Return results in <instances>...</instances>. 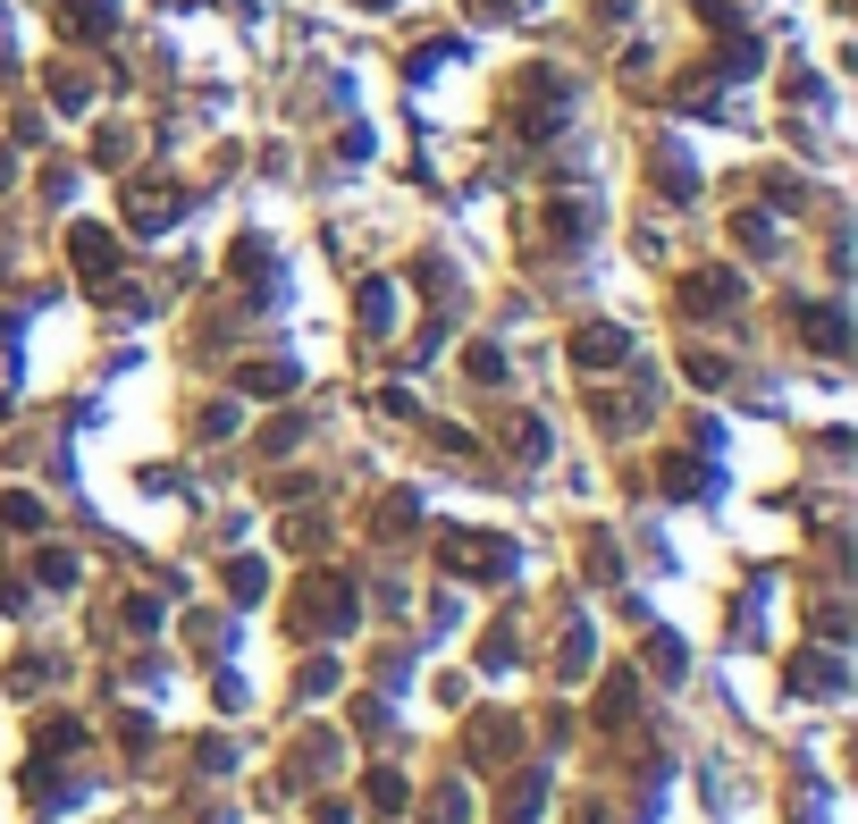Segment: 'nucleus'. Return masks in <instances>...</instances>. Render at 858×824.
Wrapping results in <instances>:
<instances>
[{
	"label": "nucleus",
	"mask_w": 858,
	"mask_h": 824,
	"mask_svg": "<svg viewBox=\"0 0 858 824\" xmlns=\"http://www.w3.org/2000/svg\"><path fill=\"white\" fill-rule=\"evenodd\" d=\"M572 353H581V362H623V337H614V328H581Z\"/></svg>",
	"instance_id": "1"
}]
</instances>
